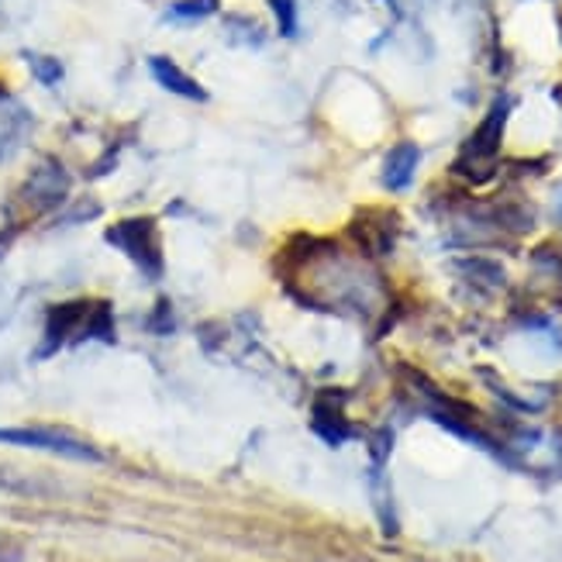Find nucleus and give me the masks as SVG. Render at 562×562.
<instances>
[{"instance_id": "f257e3e1", "label": "nucleus", "mask_w": 562, "mask_h": 562, "mask_svg": "<svg viewBox=\"0 0 562 562\" xmlns=\"http://www.w3.org/2000/svg\"><path fill=\"white\" fill-rule=\"evenodd\" d=\"M108 241L125 252L145 277H162V252H159V232L153 217H125L108 228Z\"/></svg>"}, {"instance_id": "f03ea898", "label": "nucleus", "mask_w": 562, "mask_h": 562, "mask_svg": "<svg viewBox=\"0 0 562 562\" xmlns=\"http://www.w3.org/2000/svg\"><path fill=\"white\" fill-rule=\"evenodd\" d=\"M0 442L4 446H21V449H42V452H56L77 462H101L104 456L97 452L83 438L59 431V428H0Z\"/></svg>"}, {"instance_id": "7ed1b4c3", "label": "nucleus", "mask_w": 562, "mask_h": 562, "mask_svg": "<svg viewBox=\"0 0 562 562\" xmlns=\"http://www.w3.org/2000/svg\"><path fill=\"white\" fill-rule=\"evenodd\" d=\"M66 193H69V173L56 159H42L32 169L29 183H24V198H29L35 207H56L66 201Z\"/></svg>"}, {"instance_id": "20e7f679", "label": "nucleus", "mask_w": 562, "mask_h": 562, "mask_svg": "<svg viewBox=\"0 0 562 562\" xmlns=\"http://www.w3.org/2000/svg\"><path fill=\"white\" fill-rule=\"evenodd\" d=\"M149 72H153V80H156L162 90L183 97V101H198V104H204V101H207V90H204L198 80H193L190 72H183L173 59L153 56V59H149Z\"/></svg>"}, {"instance_id": "39448f33", "label": "nucleus", "mask_w": 562, "mask_h": 562, "mask_svg": "<svg viewBox=\"0 0 562 562\" xmlns=\"http://www.w3.org/2000/svg\"><path fill=\"white\" fill-rule=\"evenodd\" d=\"M32 135V114L29 108H21L14 101H8L0 108V162L11 159L24 142Z\"/></svg>"}, {"instance_id": "423d86ee", "label": "nucleus", "mask_w": 562, "mask_h": 562, "mask_svg": "<svg viewBox=\"0 0 562 562\" xmlns=\"http://www.w3.org/2000/svg\"><path fill=\"white\" fill-rule=\"evenodd\" d=\"M507 101L494 104V111L483 117V125L476 128V135L467 142V159H494L501 149V138H504V121H507Z\"/></svg>"}, {"instance_id": "0eeeda50", "label": "nucleus", "mask_w": 562, "mask_h": 562, "mask_svg": "<svg viewBox=\"0 0 562 562\" xmlns=\"http://www.w3.org/2000/svg\"><path fill=\"white\" fill-rule=\"evenodd\" d=\"M418 162H422L418 145H414V142H401L397 149L386 156V166H383V183H386L390 190H404V187H411L414 169H418Z\"/></svg>"}, {"instance_id": "6e6552de", "label": "nucleus", "mask_w": 562, "mask_h": 562, "mask_svg": "<svg viewBox=\"0 0 562 562\" xmlns=\"http://www.w3.org/2000/svg\"><path fill=\"white\" fill-rule=\"evenodd\" d=\"M0 494H14V497H45L48 483L24 473L18 467H0Z\"/></svg>"}, {"instance_id": "1a4fd4ad", "label": "nucleus", "mask_w": 562, "mask_h": 562, "mask_svg": "<svg viewBox=\"0 0 562 562\" xmlns=\"http://www.w3.org/2000/svg\"><path fill=\"white\" fill-rule=\"evenodd\" d=\"M222 0H177L173 8H169V18L177 21H201V18H211L217 11Z\"/></svg>"}, {"instance_id": "9d476101", "label": "nucleus", "mask_w": 562, "mask_h": 562, "mask_svg": "<svg viewBox=\"0 0 562 562\" xmlns=\"http://www.w3.org/2000/svg\"><path fill=\"white\" fill-rule=\"evenodd\" d=\"M314 428H317V435H325L331 446H338L341 438H349V435H352L349 425L341 422L335 411H328V407H317V422H314Z\"/></svg>"}, {"instance_id": "9b49d317", "label": "nucleus", "mask_w": 562, "mask_h": 562, "mask_svg": "<svg viewBox=\"0 0 562 562\" xmlns=\"http://www.w3.org/2000/svg\"><path fill=\"white\" fill-rule=\"evenodd\" d=\"M32 59V72L45 83V87H56L63 80V63L53 56H29Z\"/></svg>"}, {"instance_id": "f8f14e48", "label": "nucleus", "mask_w": 562, "mask_h": 562, "mask_svg": "<svg viewBox=\"0 0 562 562\" xmlns=\"http://www.w3.org/2000/svg\"><path fill=\"white\" fill-rule=\"evenodd\" d=\"M270 8L277 11V21H280V35L290 38L297 32V11H293V0H270Z\"/></svg>"}]
</instances>
